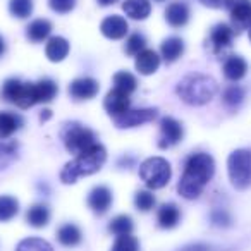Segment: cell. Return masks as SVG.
Instances as JSON below:
<instances>
[{
    "mask_svg": "<svg viewBox=\"0 0 251 251\" xmlns=\"http://www.w3.org/2000/svg\"><path fill=\"white\" fill-rule=\"evenodd\" d=\"M215 174V162L208 153H193L186 160L184 172L177 184V191L182 198L196 200L203 193Z\"/></svg>",
    "mask_w": 251,
    "mask_h": 251,
    "instance_id": "obj_1",
    "label": "cell"
},
{
    "mask_svg": "<svg viewBox=\"0 0 251 251\" xmlns=\"http://www.w3.org/2000/svg\"><path fill=\"white\" fill-rule=\"evenodd\" d=\"M105 160H107V150L100 143H95L93 147L77 153L73 160L64 165L60 172V181L64 184H74L79 177H86L100 171Z\"/></svg>",
    "mask_w": 251,
    "mask_h": 251,
    "instance_id": "obj_2",
    "label": "cell"
},
{
    "mask_svg": "<svg viewBox=\"0 0 251 251\" xmlns=\"http://www.w3.org/2000/svg\"><path fill=\"white\" fill-rule=\"evenodd\" d=\"M217 81L206 74H189L179 81L177 91L179 98L188 105H205L217 95Z\"/></svg>",
    "mask_w": 251,
    "mask_h": 251,
    "instance_id": "obj_3",
    "label": "cell"
},
{
    "mask_svg": "<svg viewBox=\"0 0 251 251\" xmlns=\"http://www.w3.org/2000/svg\"><path fill=\"white\" fill-rule=\"evenodd\" d=\"M60 138H62L66 150L74 155L81 153V151H84L86 148L93 147L97 143V136H95L93 131L74 121L64 124V127L60 129Z\"/></svg>",
    "mask_w": 251,
    "mask_h": 251,
    "instance_id": "obj_4",
    "label": "cell"
},
{
    "mask_svg": "<svg viewBox=\"0 0 251 251\" xmlns=\"http://www.w3.org/2000/svg\"><path fill=\"white\" fill-rule=\"evenodd\" d=\"M227 172H229L230 184L236 189L251 186V150H234L227 158Z\"/></svg>",
    "mask_w": 251,
    "mask_h": 251,
    "instance_id": "obj_5",
    "label": "cell"
},
{
    "mask_svg": "<svg viewBox=\"0 0 251 251\" xmlns=\"http://www.w3.org/2000/svg\"><path fill=\"white\" fill-rule=\"evenodd\" d=\"M140 177L150 189H160L169 184L172 177V169L165 158L150 157L140 165Z\"/></svg>",
    "mask_w": 251,
    "mask_h": 251,
    "instance_id": "obj_6",
    "label": "cell"
},
{
    "mask_svg": "<svg viewBox=\"0 0 251 251\" xmlns=\"http://www.w3.org/2000/svg\"><path fill=\"white\" fill-rule=\"evenodd\" d=\"M0 97L7 103H14L19 108H29L36 105L35 83H23V81L11 77L2 84Z\"/></svg>",
    "mask_w": 251,
    "mask_h": 251,
    "instance_id": "obj_7",
    "label": "cell"
},
{
    "mask_svg": "<svg viewBox=\"0 0 251 251\" xmlns=\"http://www.w3.org/2000/svg\"><path fill=\"white\" fill-rule=\"evenodd\" d=\"M234 35H236V31H234L232 26L226 25V23H219L210 29V35L206 38V47L213 55H224L232 47Z\"/></svg>",
    "mask_w": 251,
    "mask_h": 251,
    "instance_id": "obj_8",
    "label": "cell"
},
{
    "mask_svg": "<svg viewBox=\"0 0 251 251\" xmlns=\"http://www.w3.org/2000/svg\"><path fill=\"white\" fill-rule=\"evenodd\" d=\"M184 138V129L179 121L174 117H164L160 121V138H158V148L167 150L179 145Z\"/></svg>",
    "mask_w": 251,
    "mask_h": 251,
    "instance_id": "obj_9",
    "label": "cell"
},
{
    "mask_svg": "<svg viewBox=\"0 0 251 251\" xmlns=\"http://www.w3.org/2000/svg\"><path fill=\"white\" fill-rule=\"evenodd\" d=\"M157 108H138V110H131L129 108L121 117H115L114 122L119 129H129V127H136V126L151 122L153 119H157Z\"/></svg>",
    "mask_w": 251,
    "mask_h": 251,
    "instance_id": "obj_10",
    "label": "cell"
},
{
    "mask_svg": "<svg viewBox=\"0 0 251 251\" xmlns=\"http://www.w3.org/2000/svg\"><path fill=\"white\" fill-rule=\"evenodd\" d=\"M131 107V98H129V93H126V91H121L117 88L110 90L107 93L103 100V108L107 110V114L110 117H121L122 114L129 110Z\"/></svg>",
    "mask_w": 251,
    "mask_h": 251,
    "instance_id": "obj_11",
    "label": "cell"
},
{
    "mask_svg": "<svg viewBox=\"0 0 251 251\" xmlns=\"http://www.w3.org/2000/svg\"><path fill=\"white\" fill-rule=\"evenodd\" d=\"M100 91V84L93 77H77L69 84V93L74 100H91Z\"/></svg>",
    "mask_w": 251,
    "mask_h": 251,
    "instance_id": "obj_12",
    "label": "cell"
},
{
    "mask_svg": "<svg viewBox=\"0 0 251 251\" xmlns=\"http://www.w3.org/2000/svg\"><path fill=\"white\" fill-rule=\"evenodd\" d=\"M229 11L234 31L251 26V0H232Z\"/></svg>",
    "mask_w": 251,
    "mask_h": 251,
    "instance_id": "obj_13",
    "label": "cell"
},
{
    "mask_svg": "<svg viewBox=\"0 0 251 251\" xmlns=\"http://www.w3.org/2000/svg\"><path fill=\"white\" fill-rule=\"evenodd\" d=\"M100 31L108 40H122L127 35V31H129V25H127V21L122 16L114 14L101 21Z\"/></svg>",
    "mask_w": 251,
    "mask_h": 251,
    "instance_id": "obj_14",
    "label": "cell"
},
{
    "mask_svg": "<svg viewBox=\"0 0 251 251\" xmlns=\"http://www.w3.org/2000/svg\"><path fill=\"white\" fill-rule=\"evenodd\" d=\"M112 191L107 188V186H97L90 191L88 195V206L93 210L97 215H103V213L108 212L112 205Z\"/></svg>",
    "mask_w": 251,
    "mask_h": 251,
    "instance_id": "obj_15",
    "label": "cell"
},
{
    "mask_svg": "<svg viewBox=\"0 0 251 251\" xmlns=\"http://www.w3.org/2000/svg\"><path fill=\"white\" fill-rule=\"evenodd\" d=\"M134 66H136V71L140 74L150 76V74H153L155 71L158 69V66H160V57H158V53L155 52V50L145 49L136 55V64H134Z\"/></svg>",
    "mask_w": 251,
    "mask_h": 251,
    "instance_id": "obj_16",
    "label": "cell"
},
{
    "mask_svg": "<svg viewBox=\"0 0 251 251\" xmlns=\"http://www.w3.org/2000/svg\"><path fill=\"white\" fill-rule=\"evenodd\" d=\"M222 71H224L226 79L234 81V83H236V81L243 79V77L246 76L248 62L239 55H230V57H227V60L224 62Z\"/></svg>",
    "mask_w": 251,
    "mask_h": 251,
    "instance_id": "obj_17",
    "label": "cell"
},
{
    "mask_svg": "<svg viewBox=\"0 0 251 251\" xmlns=\"http://www.w3.org/2000/svg\"><path fill=\"white\" fill-rule=\"evenodd\" d=\"M165 21L172 28H182L189 21V7L184 2H172L165 11Z\"/></svg>",
    "mask_w": 251,
    "mask_h": 251,
    "instance_id": "obj_18",
    "label": "cell"
},
{
    "mask_svg": "<svg viewBox=\"0 0 251 251\" xmlns=\"http://www.w3.org/2000/svg\"><path fill=\"white\" fill-rule=\"evenodd\" d=\"M69 42L64 36H52L45 47V53L50 62H62L69 53Z\"/></svg>",
    "mask_w": 251,
    "mask_h": 251,
    "instance_id": "obj_19",
    "label": "cell"
},
{
    "mask_svg": "<svg viewBox=\"0 0 251 251\" xmlns=\"http://www.w3.org/2000/svg\"><path fill=\"white\" fill-rule=\"evenodd\" d=\"M184 53V42L179 36H169L162 42L160 55L167 64H172Z\"/></svg>",
    "mask_w": 251,
    "mask_h": 251,
    "instance_id": "obj_20",
    "label": "cell"
},
{
    "mask_svg": "<svg viewBox=\"0 0 251 251\" xmlns=\"http://www.w3.org/2000/svg\"><path fill=\"white\" fill-rule=\"evenodd\" d=\"M23 124L25 121L16 112H0V140H7L16 131L21 129Z\"/></svg>",
    "mask_w": 251,
    "mask_h": 251,
    "instance_id": "obj_21",
    "label": "cell"
},
{
    "mask_svg": "<svg viewBox=\"0 0 251 251\" xmlns=\"http://www.w3.org/2000/svg\"><path fill=\"white\" fill-rule=\"evenodd\" d=\"M181 220V210L176 203H165L158 208L157 222L162 229H174Z\"/></svg>",
    "mask_w": 251,
    "mask_h": 251,
    "instance_id": "obj_22",
    "label": "cell"
},
{
    "mask_svg": "<svg viewBox=\"0 0 251 251\" xmlns=\"http://www.w3.org/2000/svg\"><path fill=\"white\" fill-rule=\"evenodd\" d=\"M122 11L126 12V16H129L134 21H143V19H147L150 16L151 4L148 0H124Z\"/></svg>",
    "mask_w": 251,
    "mask_h": 251,
    "instance_id": "obj_23",
    "label": "cell"
},
{
    "mask_svg": "<svg viewBox=\"0 0 251 251\" xmlns=\"http://www.w3.org/2000/svg\"><path fill=\"white\" fill-rule=\"evenodd\" d=\"M59 93V86L53 79L50 77H43V79L35 83V98L36 103H49Z\"/></svg>",
    "mask_w": 251,
    "mask_h": 251,
    "instance_id": "obj_24",
    "label": "cell"
},
{
    "mask_svg": "<svg viewBox=\"0 0 251 251\" xmlns=\"http://www.w3.org/2000/svg\"><path fill=\"white\" fill-rule=\"evenodd\" d=\"M52 33V23L49 19H35L33 23H29V26L26 28V36L29 42L33 43H42Z\"/></svg>",
    "mask_w": 251,
    "mask_h": 251,
    "instance_id": "obj_25",
    "label": "cell"
},
{
    "mask_svg": "<svg viewBox=\"0 0 251 251\" xmlns=\"http://www.w3.org/2000/svg\"><path fill=\"white\" fill-rule=\"evenodd\" d=\"M83 239V232L76 224H64L57 230V241L66 248H74L81 243Z\"/></svg>",
    "mask_w": 251,
    "mask_h": 251,
    "instance_id": "obj_26",
    "label": "cell"
},
{
    "mask_svg": "<svg viewBox=\"0 0 251 251\" xmlns=\"http://www.w3.org/2000/svg\"><path fill=\"white\" fill-rule=\"evenodd\" d=\"M49 220H50V210L43 203H36V205L29 206L28 212H26V222L31 227H36V229L45 227L49 224Z\"/></svg>",
    "mask_w": 251,
    "mask_h": 251,
    "instance_id": "obj_27",
    "label": "cell"
},
{
    "mask_svg": "<svg viewBox=\"0 0 251 251\" xmlns=\"http://www.w3.org/2000/svg\"><path fill=\"white\" fill-rule=\"evenodd\" d=\"M133 219L129 215H117L110 220L108 224V230H110L114 236H127V234L133 232Z\"/></svg>",
    "mask_w": 251,
    "mask_h": 251,
    "instance_id": "obj_28",
    "label": "cell"
},
{
    "mask_svg": "<svg viewBox=\"0 0 251 251\" xmlns=\"http://www.w3.org/2000/svg\"><path fill=\"white\" fill-rule=\"evenodd\" d=\"M114 88L131 95L133 91H136L138 79L134 77V74L127 73V71H119L114 74Z\"/></svg>",
    "mask_w": 251,
    "mask_h": 251,
    "instance_id": "obj_29",
    "label": "cell"
},
{
    "mask_svg": "<svg viewBox=\"0 0 251 251\" xmlns=\"http://www.w3.org/2000/svg\"><path fill=\"white\" fill-rule=\"evenodd\" d=\"M19 213V201L14 196H0V222H9Z\"/></svg>",
    "mask_w": 251,
    "mask_h": 251,
    "instance_id": "obj_30",
    "label": "cell"
},
{
    "mask_svg": "<svg viewBox=\"0 0 251 251\" xmlns=\"http://www.w3.org/2000/svg\"><path fill=\"white\" fill-rule=\"evenodd\" d=\"M18 160V143L14 141H0V172L5 171L12 162Z\"/></svg>",
    "mask_w": 251,
    "mask_h": 251,
    "instance_id": "obj_31",
    "label": "cell"
},
{
    "mask_svg": "<svg viewBox=\"0 0 251 251\" xmlns=\"http://www.w3.org/2000/svg\"><path fill=\"white\" fill-rule=\"evenodd\" d=\"M222 100L227 107L234 108V107H239L244 100V90L239 86V84H230L224 90L222 93Z\"/></svg>",
    "mask_w": 251,
    "mask_h": 251,
    "instance_id": "obj_32",
    "label": "cell"
},
{
    "mask_svg": "<svg viewBox=\"0 0 251 251\" xmlns=\"http://www.w3.org/2000/svg\"><path fill=\"white\" fill-rule=\"evenodd\" d=\"M16 251H53L52 244L42 237H28L18 244Z\"/></svg>",
    "mask_w": 251,
    "mask_h": 251,
    "instance_id": "obj_33",
    "label": "cell"
},
{
    "mask_svg": "<svg viewBox=\"0 0 251 251\" xmlns=\"http://www.w3.org/2000/svg\"><path fill=\"white\" fill-rule=\"evenodd\" d=\"M9 12L19 19L29 18L33 12V0H11L9 2Z\"/></svg>",
    "mask_w": 251,
    "mask_h": 251,
    "instance_id": "obj_34",
    "label": "cell"
},
{
    "mask_svg": "<svg viewBox=\"0 0 251 251\" xmlns=\"http://www.w3.org/2000/svg\"><path fill=\"white\" fill-rule=\"evenodd\" d=\"M110 251H140V241L133 234L119 236L115 239V243L112 244Z\"/></svg>",
    "mask_w": 251,
    "mask_h": 251,
    "instance_id": "obj_35",
    "label": "cell"
},
{
    "mask_svg": "<svg viewBox=\"0 0 251 251\" xmlns=\"http://www.w3.org/2000/svg\"><path fill=\"white\" fill-rule=\"evenodd\" d=\"M145 47H147V38L143 35H140V33H134L126 42V53L136 57L141 50H145Z\"/></svg>",
    "mask_w": 251,
    "mask_h": 251,
    "instance_id": "obj_36",
    "label": "cell"
},
{
    "mask_svg": "<svg viewBox=\"0 0 251 251\" xmlns=\"http://www.w3.org/2000/svg\"><path fill=\"white\" fill-rule=\"evenodd\" d=\"M134 206L140 212H150L155 206V196L150 191H138L134 195Z\"/></svg>",
    "mask_w": 251,
    "mask_h": 251,
    "instance_id": "obj_37",
    "label": "cell"
},
{
    "mask_svg": "<svg viewBox=\"0 0 251 251\" xmlns=\"http://www.w3.org/2000/svg\"><path fill=\"white\" fill-rule=\"evenodd\" d=\"M210 220L215 227H229L232 224V219H230L229 212L224 208H217L210 213Z\"/></svg>",
    "mask_w": 251,
    "mask_h": 251,
    "instance_id": "obj_38",
    "label": "cell"
},
{
    "mask_svg": "<svg viewBox=\"0 0 251 251\" xmlns=\"http://www.w3.org/2000/svg\"><path fill=\"white\" fill-rule=\"evenodd\" d=\"M49 5L57 14H69L76 7V0H49Z\"/></svg>",
    "mask_w": 251,
    "mask_h": 251,
    "instance_id": "obj_39",
    "label": "cell"
},
{
    "mask_svg": "<svg viewBox=\"0 0 251 251\" xmlns=\"http://www.w3.org/2000/svg\"><path fill=\"white\" fill-rule=\"evenodd\" d=\"M200 2L212 9H229L232 4V0H200Z\"/></svg>",
    "mask_w": 251,
    "mask_h": 251,
    "instance_id": "obj_40",
    "label": "cell"
},
{
    "mask_svg": "<svg viewBox=\"0 0 251 251\" xmlns=\"http://www.w3.org/2000/svg\"><path fill=\"white\" fill-rule=\"evenodd\" d=\"M179 251H217L213 246L205 243H195V244H188V246H182Z\"/></svg>",
    "mask_w": 251,
    "mask_h": 251,
    "instance_id": "obj_41",
    "label": "cell"
},
{
    "mask_svg": "<svg viewBox=\"0 0 251 251\" xmlns=\"http://www.w3.org/2000/svg\"><path fill=\"white\" fill-rule=\"evenodd\" d=\"M50 117H52V112L47 110V108L45 110H42V114H40V119H42V121H49Z\"/></svg>",
    "mask_w": 251,
    "mask_h": 251,
    "instance_id": "obj_42",
    "label": "cell"
},
{
    "mask_svg": "<svg viewBox=\"0 0 251 251\" xmlns=\"http://www.w3.org/2000/svg\"><path fill=\"white\" fill-rule=\"evenodd\" d=\"M97 2H98V5H101V7H107V5L115 4L117 0H97Z\"/></svg>",
    "mask_w": 251,
    "mask_h": 251,
    "instance_id": "obj_43",
    "label": "cell"
},
{
    "mask_svg": "<svg viewBox=\"0 0 251 251\" xmlns=\"http://www.w3.org/2000/svg\"><path fill=\"white\" fill-rule=\"evenodd\" d=\"M4 50H5L4 40H2V36H0V55H2V53H4Z\"/></svg>",
    "mask_w": 251,
    "mask_h": 251,
    "instance_id": "obj_44",
    "label": "cell"
},
{
    "mask_svg": "<svg viewBox=\"0 0 251 251\" xmlns=\"http://www.w3.org/2000/svg\"><path fill=\"white\" fill-rule=\"evenodd\" d=\"M250 40H251V26H250Z\"/></svg>",
    "mask_w": 251,
    "mask_h": 251,
    "instance_id": "obj_45",
    "label": "cell"
},
{
    "mask_svg": "<svg viewBox=\"0 0 251 251\" xmlns=\"http://www.w3.org/2000/svg\"><path fill=\"white\" fill-rule=\"evenodd\" d=\"M155 2H164V0H155Z\"/></svg>",
    "mask_w": 251,
    "mask_h": 251,
    "instance_id": "obj_46",
    "label": "cell"
}]
</instances>
